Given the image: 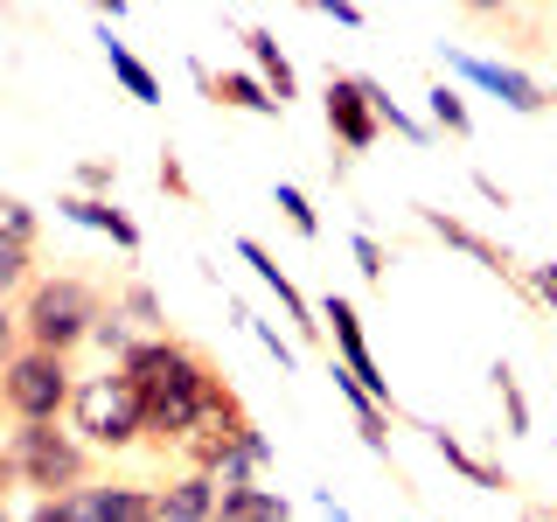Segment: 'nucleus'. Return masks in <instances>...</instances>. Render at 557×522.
<instances>
[{
  "instance_id": "1",
  "label": "nucleus",
  "mask_w": 557,
  "mask_h": 522,
  "mask_svg": "<svg viewBox=\"0 0 557 522\" xmlns=\"http://www.w3.org/2000/svg\"><path fill=\"white\" fill-rule=\"evenodd\" d=\"M112 313V300L91 286L84 272H49L42 286L28 293V300L8 307V327L22 348H49V356H77V348H91L98 321Z\"/></svg>"
},
{
  "instance_id": "2",
  "label": "nucleus",
  "mask_w": 557,
  "mask_h": 522,
  "mask_svg": "<svg viewBox=\"0 0 557 522\" xmlns=\"http://www.w3.org/2000/svg\"><path fill=\"white\" fill-rule=\"evenodd\" d=\"M0 474L8 487H28L35 501H70L77 487H91V446L63 425H8L0 446Z\"/></svg>"
},
{
  "instance_id": "3",
  "label": "nucleus",
  "mask_w": 557,
  "mask_h": 522,
  "mask_svg": "<svg viewBox=\"0 0 557 522\" xmlns=\"http://www.w3.org/2000/svg\"><path fill=\"white\" fill-rule=\"evenodd\" d=\"M223 383H231V376H223L202 348H188V362H174L168 376H153L147 390H139V405H147V446L182 452L202 432V418H209V405H216Z\"/></svg>"
},
{
  "instance_id": "4",
  "label": "nucleus",
  "mask_w": 557,
  "mask_h": 522,
  "mask_svg": "<svg viewBox=\"0 0 557 522\" xmlns=\"http://www.w3.org/2000/svg\"><path fill=\"white\" fill-rule=\"evenodd\" d=\"M77 383L84 376L70 370V356L8 341V362H0V405H8V425H63L70 405H77Z\"/></svg>"
},
{
  "instance_id": "5",
  "label": "nucleus",
  "mask_w": 557,
  "mask_h": 522,
  "mask_svg": "<svg viewBox=\"0 0 557 522\" xmlns=\"http://www.w3.org/2000/svg\"><path fill=\"white\" fill-rule=\"evenodd\" d=\"M70 432L91 452H126L147 439V405L126 383V370H98L77 383V405H70Z\"/></svg>"
},
{
  "instance_id": "6",
  "label": "nucleus",
  "mask_w": 557,
  "mask_h": 522,
  "mask_svg": "<svg viewBox=\"0 0 557 522\" xmlns=\"http://www.w3.org/2000/svg\"><path fill=\"white\" fill-rule=\"evenodd\" d=\"M321 112H327V133H335V147L348 153H370L376 139H383V119H376V104H370V77H327V91H321Z\"/></svg>"
},
{
  "instance_id": "7",
  "label": "nucleus",
  "mask_w": 557,
  "mask_h": 522,
  "mask_svg": "<svg viewBox=\"0 0 557 522\" xmlns=\"http://www.w3.org/2000/svg\"><path fill=\"white\" fill-rule=\"evenodd\" d=\"M321 321L335 327V362H342V370H348V376L362 383V390L376 397L383 411H397V397H391V376L376 370V356H370V335H362V313L348 307L342 293H327V300H321Z\"/></svg>"
},
{
  "instance_id": "8",
  "label": "nucleus",
  "mask_w": 557,
  "mask_h": 522,
  "mask_svg": "<svg viewBox=\"0 0 557 522\" xmlns=\"http://www.w3.org/2000/svg\"><path fill=\"white\" fill-rule=\"evenodd\" d=\"M418 223H425V231H432V237H440V244H453V251H467V258H474V265H481V272H495V278H502V286H516V293H522V300H530V265H516V258H509V251H502V244H495V237H481V231H474V223H460V216H446V209H425V202H418Z\"/></svg>"
},
{
  "instance_id": "9",
  "label": "nucleus",
  "mask_w": 557,
  "mask_h": 522,
  "mask_svg": "<svg viewBox=\"0 0 557 522\" xmlns=\"http://www.w3.org/2000/svg\"><path fill=\"white\" fill-rule=\"evenodd\" d=\"M446 70H460L467 84H481V91H495L509 112H522V119H536L550 104V91L536 77H522L516 63H487V57H467V49H446Z\"/></svg>"
},
{
  "instance_id": "10",
  "label": "nucleus",
  "mask_w": 557,
  "mask_h": 522,
  "mask_svg": "<svg viewBox=\"0 0 557 522\" xmlns=\"http://www.w3.org/2000/svg\"><path fill=\"white\" fill-rule=\"evenodd\" d=\"M188 77H196V91H209L216 104H231V112H258V119H278V112H286L258 70H223V77H216L209 63H188Z\"/></svg>"
},
{
  "instance_id": "11",
  "label": "nucleus",
  "mask_w": 557,
  "mask_h": 522,
  "mask_svg": "<svg viewBox=\"0 0 557 522\" xmlns=\"http://www.w3.org/2000/svg\"><path fill=\"white\" fill-rule=\"evenodd\" d=\"M223 509V487L209 474H174L153 487V522H216Z\"/></svg>"
},
{
  "instance_id": "12",
  "label": "nucleus",
  "mask_w": 557,
  "mask_h": 522,
  "mask_svg": "<svg viewBox=\"0 0 557 522\" xmlns=\"http://www.w3.org/2000/svg\"><path fill=\"white\" fill-rule=\"evenodd\" d=\"M237 258H244V265H251V272H258V278H265V286L278 293V307H286V321L300 327L307 341L321 335V321H313V300H307V293H300V286L286 278V265H278V258L265 251V244H258V237H237Z\"/></svg>"
},
{
  "instance_id": "13",
  "label": "nucleus",
  "mask_w": 557,
  "mask_h": 522,
  "mask_svg": "<svg viewBox=\"0 0 557 522\" xmlns=\"http://www.w3.org/2000/svg\"><path fill=\"white\" fill-rule=\"evenodd\" d=\"M57 209H63L70 223H84V231H104L119 251H139V223L126 216V209H112V202H98V196H77V188H70Z\"/></svg>"
},
{
  "instance_id": "14",
  "label": "nucleus",
  "mask_w": 557,
  "mask_h": 522,
  "mask_svg": "<svg viewBox=\"0 0 557 522\" xmlns=\"http://www.w3.org/2000/svg\"><path fill=\"white\" fill-rule=\"evenodd\" d=\"M244 49H251V70L272 84V98H278V104L300 98V70L286 63V49H278V35H272V28H244Z\"/></svg>"
},
{
  "instance_id": "15",
  "label": "nucleus",
  "mask_w": 557,
  "mask_h": 522,
  "mask_svg": "<svg viewBox=\"0 0 557 522\" xmlns=\"http://www.w3.org/2000/svg\"><path fill=\"white\" fill-rule=\"evenodd\" d=\"M432 452H440V460L453 467V474H467L474 487H495V495H516V474H509V467L481 460V452H474V446H460L453 432H432Z\"/></svg>"
},
{
  "instance_id": "16",
  "label": "nucleus",
  "mask_w": 557,
  "mask_h": 522,
  "mask_svg": "<svg viewBox=\"0 0 557 522\" xmlns=\"http://www.w3.org/2000/svg\"><path fill=\"white\" fill-rule=\"evenodd\" d=\"M216 522H293V501L278 487H223Z\"/></svg>"
},
{
  "instance_id": "17",
  "label": "nucleus",
  "mask_w": 557,
  "mask_h": 522,
  "mask_svg": "<svg viewBox=\"0 0 557 522\" xmlns=\"http://www.w3.org/2000/svg\"><path fill=\"white\" fill-rule=\"evenodd\" d=\"M98 42H104V63H112V77H119V84H126V98H133V104H161V77H153V70H147V63H139V57H133V49H126V42H119V35H112V28H104V35H98Z\"/></svg>"
},
{
  "instance_id": "18",
  "label": "nucleus",
  "mask_w": 557,
  "mask_h": 522,
  "mask_svg": "<svg viewBox=\"0 0 557 522\" xmlns=\"http://www.w3.org/2000/svg\"><path fill=\"white\" fill-rule=\"evenodd\" d=\"M42 278L49 272H35V244H8V237H0V293H8V307L28 300Z\"/></svg>"
},
{
  "instance_id": "19",
  "label": "nucleus",
  "mask_w": 557,
  "mask_h": 522,
  "mask_svg": "<svg viewBox=\"0 0 557 522\" xmlns=\"http://www.w3.org/2000/svg\"><path fill=\"white\" fill-rule=\"evenodd\" d=\"M112 300L133 313V327H139V335H174V327H168V307H161V293H153L147 278H126V286H119Z\"/></svg>"
},
{
  "instance_id": "20",
  "label": "nucleus",
  "mask_w": 557,
  "mask_h": 522,
  "mask_svg": "<svg viewBox=\"0 0 557 522\" xmlns=\"http://www.w3.org/2000/svg\"><path fill=\"white\" fill-rule=\"evenodd\" d=\"M425 119L440 133H453V139H474V112H467V98L453 91V84H432L425 91Z\"/></svg>"
},
{
  "instance_id": "21",
  "label": "nucleus",
  "mask_w": 557,
  "mask_h": 522,
  "mask_svg": "<svg viewBox=\"0 0 557 522\" xmlns=\"http://www.w3.org/2000/svg\"><path fill=\"white\" fill-rule=\"evenodd\" d=\"M231 321H237V327H251V335H258V348H265V356L278 362V376L293 370V341H278V327H272V321H258L251 307H231Z\"/></svg>"
},
{
  "instance_id": "22",
  "label": "nucleus",
  "mask_w": 557,
  "mask_h": 522,
  "mask_svg": "<svg viewBox=\"0 0 557 522\" xmlns=\"http://www.w3.org/2000/svg\"><path fill=\"white\" fill-rule=\"evenodd\" d=\"M495 390H502V411H509V432H530V397H522V383H516V370L509 362H495Z\"/></svg>"
},
{
  "instance_id": "23",
  "label": "nucleus",
  "mask_w": 557,
  "mask_h": 522,
  "mask_svg": "<svg viewBox=\"0 0 557 522\" xmlns=\"http://www.w3.org/2000/svg\"><path fill=\"white\" fill-rule=\"evenodd\" d=\"M272 202L286 209V223H293V231H300L307 244L321 237V216H313V202H307V196H300V188H293V182H278V188H272Z\"/></svg>"
},
{
  "instance_id": "24",
  "label": "nucleus",
  "mask_w": 557,
  "mask_h": 522,
  "mask_svg": "<svg viewBox=\"0 0 557 522\" xmlns=\"http://www.w3.org/2000/svg\"><path fill=\"white\" fill-rule=\"evenodd\" d=\"M348 251H356V272L370 278V286H383V272H391V251L376 244V231H356V237H348Z\"/></svg>"
},
{
  "instance_id": "25",
  "label": "nucleus",
  "mask_w": 557,
  "mask_h": 522,
  "mask_svg": "<svg viewBox=\"0 0 557 522\" xmlns=\"http://www.w3.org/2000/svg\"><path fill=\"white\" fill-rule=\"evenodd\" d=\"M0 237H8V244H35V209L22 196H0Z\"/></svg>"
},
{
  "instance_id": "26",
  "label": "nucleus",
  "mask_w": 557,
  "mask_h": 522,
  "mask_svg": "<svg viewBox=\"0 0 557 522\" xmlns=\"http://www.w3.org/2000/svg\"><path fill=\"white\" fill-rule=\"evenodd\" d=\"M112 188H119V161H77V196L112 202Z\"/></svg>"
},
{
  "instance_id": "27",
  "label": "nucleus",
  "mask_w": 557,
  "mask_h": 522,
  "mask_svg": "<svg viewBox=\"0 0 557 522\" xmlns=\"http://www.w3.org/2000/svg\"><path fill=\"white\" fill-rule=\"evenodd\" d=\"M153 174H161V188H168V196H196V182H188V167H182V153H174V147H161V161H153Z\"/></svg>"
},
{
  "instance_id": "28",
  "label": "nucleus",
  "mask_w": 557,
  "mask_h": 522,
  "mask_svg": "<svg viewBox=\"0 0 557 522\" xmlns=\"http://www.w3.org/2000/svg\"><path fill=\"white\" fill-rule=\"evenodd\" d=\"M530 307H544L557 321V258H550V265H530Z\"/></svg>"
},
{
  "instance_id": "29",
  "label": "nucleus",
  "mask_w": 557,
  "mask_h": 522,
  "mask_svg": "<svg viewBox=\"0 0 557 522\" xmlns=\"http://www.w3.org/2000/svg\"><path fill=\"white\" fill-rule=\"evenodd\" d=\"M313 14H327L335 28H362V22H370V14H362L356 0H313Z\"/></svg>"
},
{
  "instance_id": "30",
  "label": "nucleus",
  "mask_w": 557,
  "mask_h": 522,
  "mask_svg": "<svg viewBox=\"0 0 557 522\" xmlns=\"http://www.w3.org/2000/svg\"><path fill=\"white\" fill-rule=\"evenodd\" d=\"M474 196H481V202H495V209H509V188H502L495 174H481V167H474Z\"/></svg>"
},
{
  "instance_id": "31",
  "label": "nucleus",
  "mask_w": 557,
  "mask_h": 522,
  "mask_svg": "<svg viewBox=\"0 0 557 522\" xmlns=\"http://www.w3.org/2000/svg\"><path fill=\"white\" fill-rule=\"evenodd\" d=\"M22 522H70V501H35Z\"/></svg>"
},
{
  "instance_id": "32",
  "label": "nucleus",
  "mask_w": 557,
  "mask_h": 522,
  "mask_svg": "<svg viewBox=\"0 0 557 522\" xmlns=\"http://www.w3.org/2000/svg\"><path fill=\"white\" fill-rule=\"evenodd\" d=\"M550 98H557V84H550Z\"/></svg>"
}]
</instances>
